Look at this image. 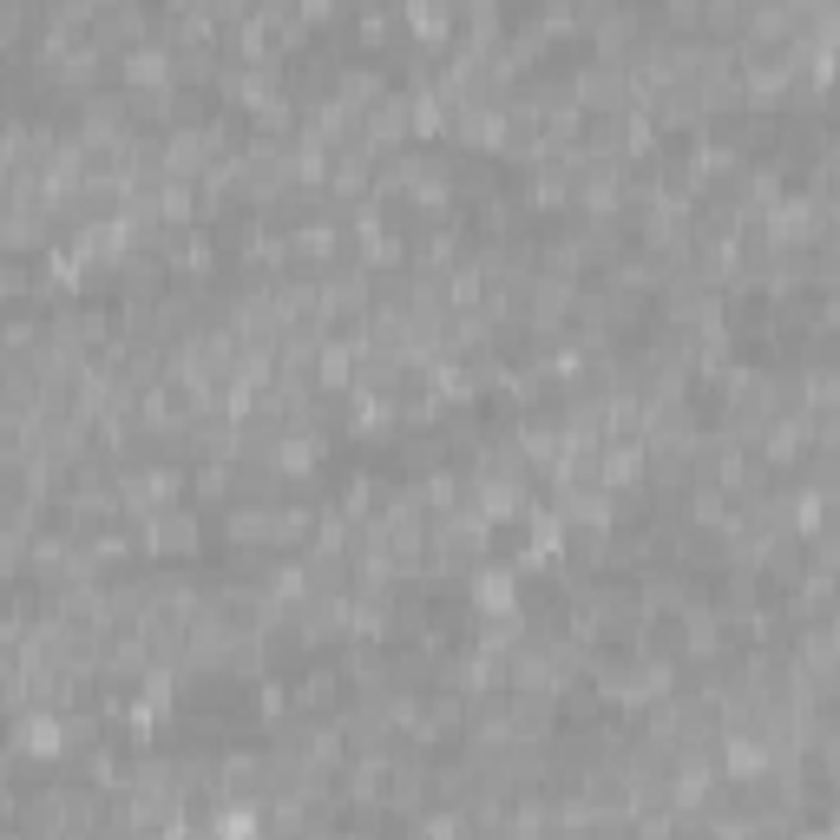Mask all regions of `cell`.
Wrapping results in <instances>:
<instances>
[{
  "label": "cell",
  "instance_id": "obj_1",
  "mask_svg": "<svg viewBox=\"0 0 840 840\" xmlns=\"http://www.w3.org/2000/svg\"><path fill=\"white\" fill-rule=\"evenodd\" d=\"M303 13H309V20H328V13H335V0H303Z\"/></svg>",
  "mask_w": 840,
  "mask_h": 840
}]
</instances>
